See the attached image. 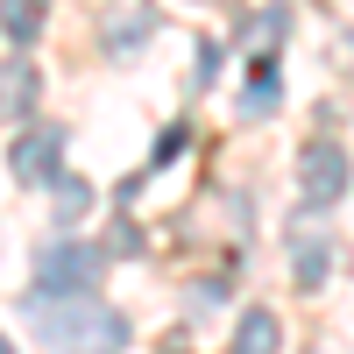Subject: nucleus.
Instances as JSON below:
<instances>
[{
    "mask_svg": "<svg viewBox=\"0 0 354 354\" xmlns=\"http://www.w3.org/2000/svg\"><path fill=\"white\" fill-rule=\"evenodd\" d=\"M106 277V255L100 248H85V241H57L43 255V270H36V290L43 298H93Z\"/></svg>",
    "mask_w": 354,
    "mask_h": 354,
    "instance_id": "f03ea898",
    "label": "nucleus"
},
{
    "mask_svg": "<svg viewBox=\"0 0 354 354\" xmlns=\"http://www.w3.org/2000/svg\"><path fill=\"white\" fill-rule=\"evenodd\" d=\"M163 354H192V347H163Z\"/></svg>",
    "mask_w": 354,
    "mask_h": 354,
    "instance_id": "2eb2a0df",
    "label": "nucleus"
},
{
    "mask_svg": "<svg viewBox=\"0 0 354 354\" xmlns=\"http://www.w3.org/2000/svg\"><path fill=\"white\" fill-rule=\"evenodd\" d=\"M57 170H64V135H57V128H28L15 142V177H21V185H50Z\"/></svg>",
    "mask_w": 354,
    "mask_h": 354,
    "instance_id": "20e7f679",
    "label": "nucleus"
},
{
    "mask_svg": "<svg viewBox=\"0 0 354 354\" xmlns=\"http://www.w3.org/2000/svg\"><path fill=\"white\" fill-rule=\"evenodd\" d=\"M347 185H354V163H347L340 142H305V149H298V198H305V213L340 205Z\"/></svg>",
    "mask_w": 354,
    "mask_h": 354,
    "instance_id": "7ed1b4c3",
    "label": "nucleus"
},
{
    "mask_svg": "<svg viewBox=\"0 0 354 354\" xmlns=\"http://www.w3.org/2000/svg\"><path fill=\"white\" fill-rule=\"evenodd\" d=\"M283 347V319L277 312H241V326H234V354H277Z\"/></svg>",
    "mask_w": 354,
    "mask_h": 354,
    "instance_id": "0eeeda50",
    "label": "nucleus"
},
{
    "mask_svg": "<svg viewBox=\"0 0 354 354\" xmlns=\"http://www.w3.org/2000/svg\"><path fill=\"white\" fill-rule=\"evenodd\" d=\"M326 277H333V248H326V241H298V283L319 290Z\"/></svg>",
    "mask_w": 354,
    "mask_h": 354,
    "instance_id": "9b49d317",
    "label": "nucleus"
},
{
    "mask_svg": "<svg viewBox=\"0 0 354 354\" xmlns=\"http://www.w3.org/2000/svg\"><path fill=\"white\" fill-rule=\"evenodd\" d=\"M36 100H43V71L28 64V57H15L8 71H0V121H28V113H36Z\"/></svg>",
    "mask_w": 354,
    "mask_h": 354,
    "instance_id": "39448f33",
    "label": "nucleus"
},
{
    "mask_svg": "<svg viewBox=\"0 0 354 354\" xmlns=\"http://www.w3.org/2000/svg\"><path fill=\"white\" fill-rule=\"evenodd\" d=\"M277 28H283V8H262V15L248 21V50H255V57H270V43H277Z\"/></svg>",
    "mask_w": 354,
    "mask_h": 354,
    "instance_id": "f8f14e48",
    "label": "nucleus"
},
{
    "mask_svg": "<svg viewBox=\"0 0 354 354\" xmlns=\"http://www.w3.org/2000/svg\"><path fill=\"white\" fill-rule=\"evenodd\" d=\"M170 156H185V128H170V135L156 142V163H170Z\"/></svg>",
    "mask_w": 354,
    "mask_h": 354,
    "instance_id": "ddd939ff",
    "label": "nucleus"
},
{
    "mask_svg": "<svg viewBox=\"0 0 354 354\" xmlns=\"http://www.w3.org/2000/svg\"><path fill=\"white\" fill-rule=\"evenodd\" d=\"M50 198H57V220H64V227H78L85 213H93V185H85V177H64V170H57V177H50Z\"/></svg>",
    "mask_w": 354,
    "mask_h": 354,
    "instance_id": "6e6552de",
    "label": "nucleus"
},
{
    "mask_svg": "<svg viewBox=\"0 0 354 354\" xmlns=\"http://www.w3.org/2000/svg\"><path fill=\"white\" fill-rule=\"evenodd\" d=\"M0 354H15V340H0Z\"/></svg>",
    "mask_w": 354,
    "mask_h": 354,
    "instance_id": "4468645a",
    "label": "nucleus"
},
{
    "mask_svg": "<svg viewBox=\"0 0 354 354\" xmlns=\"http://www.w3.org/2000/svg\"><path fill=\"white\" fill-rule=\"evenodd\" d=\"M277 106V64L270 57H255V71H248V100H241V113H270Z\"/></svg>",
    "mask_w": 354,
    "mask_h": 354,
    "instance_id": "9d476101",
    "label": "nucleus"
},
{
    "mask_svg": "<svg viewBox=\"0 0 354 354\" xmlns=\"http://www.w3.org/2000/svg\"><path fill=\"white\" fill-rule=\"evenodd\" d=\"M0 28L28 50V43L43 36V0H0Z\"/></svg>",
    "mask_w": 354,
    "mask_h": 354,
    "instance_id": "1a4fd4ad",
    "label": "nucleus"
},
{
    "mask_svg": "<svg viewBox=\"0 0 354 354\" xmlns=\"http://www.w3.org/2000/svg\"><path fill=\"white\" fill-rule=\"evenodd\" d=\"M149 28H156V8H149V0H121V8L106 15V50H113V57H135L142 43H149Z\"/></svg>",
    "mask_w": 354,
    "mask_h": 354,
    "instance_id": "423d86ee",
    "label": "nucleus"
},
{
    "mask_svg": "<svg viewBox=\"0 0 354 354\" xmlns=\"http://www.w3.org/2000/svg\"><path fill=\"white\" fill-rule=\"evenodd\" d=\"M28 312H36V333L57 354H121L128 347V319L93 305V298H43V290H36Z\"/></svg>",
    "mask_w": 354,
    "mask_h": 354,
    "instance_id": "f257e3e1",
    "label": "nucleus"
}]
</instances>
